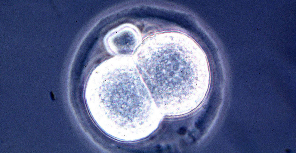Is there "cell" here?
I'll list each match as a JSON object with an SVG mask.
<instances>
[{
  "instance_id": "cell-2",
  "label": "cell",
  "mask_w": 296,
  "mask_h": 153,
  "mask_svg": "<svg viewBox=\"0 0 296 153\" xmlns=\"http://www.w3.org/2000/svg\"><path fill=\"white\" fill-rule=\"evenodd\" d=\"M112 77L111 86L99 88L96 94L94 121L105 133L119 139H134L148 134L160 116L138 69L124 66Z\"/></svg>"
},
{
  "instance_id": "cell-3",
  "label": "cell",
  "mask_w": 296,
  "mask_h": 153,
  "mask_svg": "<svg viewBox=\"0 0 296 153\" xmlns=\"http://www.w3.org/2000/svg\"><path fill=\"white\" fill-rule=\"evenodd\" d=\"M186 129L184 128H180L178 131V133L180 135H183L185 133Z\"/></svg>"
},
{
  "instance_id": "cell-1",
  "label": "cell",
  "mask_w": 296,
  "mask_h": 153,
  "mask_svg": "<svg viewBox=\"0 0 296 153\" xmlns=\"http://www.w3.org/2000/svg\"><path fill=\"white\" fill-rule=\"evenodd\" d=\"M152 47L138 58L136 67L157 107L164 114L177 115L203 101L210 74L205 54L193 41Z\"/></svg>"
}]
</instances>
